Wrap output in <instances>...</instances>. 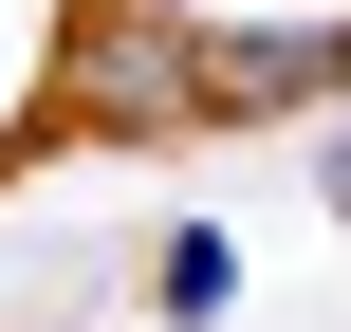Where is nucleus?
<instances>
[{
  "mask_svg": "<svg viewBox=\"0 0 351 332\" xmlns=\"http://www.w3.org/2000/svg\"><path fill=\"white\" fill-rule=\"evenodd\" d=\"M351 92V37H204V111H296Z\"/></svg>",
  "mask_w": 351,
  "mask_h": 332,
  "instance_id": "nucleus-2",
  "label": "nucleus"
},
{
  "mask_svg": "<svg viewBox=\"0 0 351 332\" xmlns=\"http://www.w3.org/2000/svg\"><path fill=\"white\" fill-rule=\"evenodd\" d=\"M93 111H204V37L185 18H93Z\"/></svg>",
  "mask_w": 351,
  "mask_h": 332,
  "instance_id": "nucleus-1",
  "label": "nucleus"
}]
</instances>
